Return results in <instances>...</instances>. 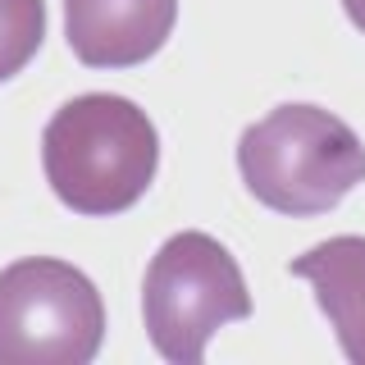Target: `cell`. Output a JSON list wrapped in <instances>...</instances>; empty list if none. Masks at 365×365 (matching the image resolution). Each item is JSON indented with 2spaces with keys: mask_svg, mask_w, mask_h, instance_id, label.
Returning a JSON list of instances; mask_svg holds the SVG:
<instances>
[{
  "mask_svg": "<svg viewBox=\"0 0 365 365\" xmlns=\"http://www.w3.org/2000/svg\"><path fill=\"white\" fill-rule=\"evenodd\" d=\"M237 169L260 205L311 220L365 182V146L334 110L288 101L237 137Z\"/></svg>",
  "mask_w": 365,
  "mask_h": 365,
  "instance_id": "cell-2",
  "label": "cell"
},
{
  "mask_svg": "<svg viewBox=\"0 0 365 365\" xmlns=\"http://www.w3.org/2000/svg\"><path fill=\"white\" fill-rule=\"evenodd\" d=\"M46 41V0H0V83L19 78Z\"/></svg>",
  "mask_w": 365,
  "mask_h": 365,
  "instance_id": "cell-7",
  "label": "cell"
},
{
  "mask_svg": "<svg viewBox=\"0 0 365 365\" xmlns=\"http://www.w3.org/2000/svg\"><path fill=\"white\" fill-rule=\"evenodd\" d=\"M288 274L315 288V306L324 311L342 356L351 365H365V237L361 233L329 237L306 256L288 260Z\"/></svg>",
  "mask_w": 365,
  "mask_h": 365,
  "instance_id": "cell-6",
  "label": "cell"
},
{
  "mask_svg": "<svg viewBox=\"0 0 365 365\" xmlns=\"http://www.w3.org/2000/svg\"><path fill=\"white\" fill-rule=\"evenodd\" d=\"M41 169L73 215H123L155 182L160 133L137 101L87 91L64 101L41 128Z\"/></svg>",
  "mask_w": 365,
  "mask_h": 365,
  "instance_id": "cell-1",
  "label": "cell"
},
{
  "mask_svg": "<svg viewBox=\"0 0 365 365\" xmlns=\"http://www.w3.org/2000/svg\"><path fill=\"white\" fill-rule=\"evenodd\" d=\"M342 9H347L351 28H356V32H365V0H342Z\"/></svg>",
  "mask_w": 365,
  "mask_h": 365,
  "instance_id": "cell-8",
  "label": "cell"
},
{
  "mask_svg": "<svg viewBox=\"0 0 365 365\" xmlns=\"http://www.w3.org/2000/svg\"><path fill=\"white\" fill-rule=\"evenodd\" d=\"M178 0H64L68 51L87 68H133L165 51Z\"/></svg>",
  "mask_w": 365,
  "mask_h": 365,
  "instance_id": "cell-5",
  "label": "cell"
},
{
  "mask_svg": "<svg viewBox=\"0 0 365 365\" xmlns=\"http://www.w3.org/2000/svg\"><path fill=\"white\" fill-rule=\"evenodd\" d=\"M106 338V302L78 265L23 256L0 269V365H87Z\"/></svg>",
  "mask_w": 365,
  "mask_h": 365,
  "instance_id": "cell-4",
  "label": "cell"
},
{
  "mask_svg": "<svg viewBox=\"0 0 365 365\" xmlns=\"http://www.w3.org/2000/svg\"><path fill=\"white\" fill-rule=\"evenodd\" d=\"M151 347L174 365H201L224 324L251 315V292L233 251L201 228L165 237L142 279Z\"/></svg>",
  "mask_w": 365,
  "mask_h": 365,
  "instance_id": "cell-3",
  "label": "cell"
}]
</instances>
